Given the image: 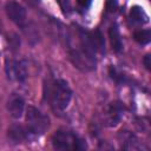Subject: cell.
Listing matches in <instances>:
<instances>
[{
	"instance_id": "6da1fadb",
	"label": "cell",
	"mask_w": 151,
	"mask_h": 151,
	"mask_svg": "<svg viewBox=\"0 0 151 151\" xmlns=\"http://www.w3.org/2000/svg\"><path fill=\"white\" fill-rule=\"evenodd\" d=\"M74 34V42L68 47L72 63L83 71L96 68L97 53L105 52V41L100 31H86L83 27L76 26Z\"/></svg>"
},
{
	"instance_id": "7a4b0ae2",
	"label": "cell",
	"mask_w": 151,
	"mask_h": 151,
	"mask_svg": "<svg viewBox=\"0 0 151 151\" xmlns=\"http://www.w3.org/2000/svg\"><path fill=\"white\" fill-rule=\"evenodd\" d=\"M45 98L54 111H64L72 99V90L64 79H53L45 86Z\"/></svg>"
},
{
	"instance_id": "3957f363",
	"label": "cell",
	"mask_w": 151,
	"mask_h": 151,
	"mask_svg": "<svg viewBox=\"0 0 151 151\" xmlns=\"http://www.w3.org/2000/svg\"><path fill=\"white\" fill-rule=\"evenodd\" d=\"M52 145L54 149L61 151H66V150L80 151L86 149L85 142L77 133L66 129H59L53 133Z\"/></svg>"
},
{
	"instance_id": "277c9868",
	"label": "cell",
	"mask_w": 151,
	"mask_h": 151,
	"mask_svg": "<svg viewBox=\"0 0 151 151\" xmlns=\"http://www.w3.org/2000/svg\"><path fill=\"white\" fill-rule=\"evenodd\" d=\"M26 129L31 136H40L50 127V118L39 109L31 105L26 109Z\"/></svg>"
},
{
	"instance_id": "5b68a950",
	"label": "cell",
	"mask_w": 151,
	"mask_h": 151,
	"mask_svg": "<svg viewBox=\"0 0 151 151\" xmlns=\"http://www.w3.org/2000/svg\"><path fill=\"white\" fill-rule=\"evenodd\" d=\"M125 112V106L120 101H112L105 112V124L110 127L116 126L123 118Z\"/></svg>"
},
{
	"instance_id": "8992f818",
	"label": "cell",
	"mask_w": 151,
	"mask_h": 151,
	"mask_svg": "<svg viewBox=\"0 0 151 151\" xmlns=\"http://www.w3.org/2000/svg\"><path fill=\"white\" fill-rule=\"evenodd\" d=\"M6 72L8 78H14L20 83H24L28 77L27 63L25 60L9 61V65L6 66Z\"/></svg>"
},
{
	"instance_id": "52a82bcc",
	"label": "cell",
	"mask_w": 151,
	"mask_h": 151,
	"mask_svg": "<svg viewBox=\"0 0 151 151\" xmlns=\"http://www.w3.org/2000/svg\"><path fill=\"white\" fill-rule=\"evenodd\" d=\"M5 11L7 17L18 26L22 25L26 20V9L22 5H20L17 1H9L5 6Z\"/></svg>"
},
{
	"instance_id": "ba28073f",
	"label": "cell",
	"mask_w": 151,
	"mask_h": 151,
	"mask_svg": "<svg viewBox=\"0 0 151 151\" xmlns=\"http://www.w3.org/2000/svg\"><path fill=\"white\" fill-rule=\"evenodd\" d=\"M7 111L14 119H20L25 112V100L20 94L13 93L7 101Z\"/></svg>"
},
{
	"instance_id": "9c48e42d",
	"label": "cell",
	"mask_w": 151,
	"mask_h": 151,
	"mask_svg": "<svg viewBox=\"0 0 151 151\" xmlns=\"http://www.w3.org/2000/svg\"><path fill=\"white\" fill-rule=\"evenodd\" d=\"M8 138L13 143H22L31 137L28 130L21 125H13L8 129Z\"/></svg>"
},
{
	"instance_id": "30bf717a",
	"label": "cell",
	"mask_w": 151,
	"mask_h": 151,
	"mask_svg": "<svg viewBox=\"0 0 151 151\" xmlns=\"http://www.w3.org/2000/svg\"><path fill=\"white\" fill-rule=\"evenodd\" d=\"M109 39L112 46V50L117 53H119L123 50V40H122V35L118 29V26L116 24H113L110 28H109Z\"/></svg>"
},
{
	"instance_id": "8fae6325",
	"label": "cell",
	"mask_w": 151,
	"mask_h": 151,
	"mask_svg": "<svg viewBox=\"0 0 151 151\" xmlns=\"http://www.w3.org/2000/svg\"><path fill=\"white\" fill-rule=\"evenodd\" d=\"M130 19L133 22H139V24H144L147 21V15L144 12V9L139 6H133L130 11Z\"/></svg>"
},
{
	"instance_id": "7c38bea8",
	"label": "cell",
	"mask_w": 151,
	"mask_h": 151,
	"mask_svg": "<svg viewBox=\"0 0 151 151\" xmlns=\"http://www.w3.org/2000/svg\"><path fill=\"white\" fill-rule=\"evenodd\" d=\"M109 74H110V77H111V79L113 80V81H116L117 84H126V83H129V78H127V76L124 73V72H122L120 70H118L116 66H110L109 67Z\"/></svg>"
},
{
	"instance_id": "4fadbf2b",
	"label": "cell",
	"mask_w": 151,
	"mask_h": 151,
	"mask_svg": "<svg viewBox=\"0 0 151 151\" xmlns=\"http://www.w3.org/2000/svg\"><path fill=\"white\" fill-rule=\"evenodd\" d=\"M133 39L140 44V45H146L150 42V39H151V31L150 29H139V31H136L133 33Z\"/></svg>"
},
{
	"instance_id": "5bb4252c",
	"label": "cell",
	"mask_w": 151,
	"mask_h": 151,
	"mask_svg": "<svg viewBox=\"0 0 151 151\" xmlns=\"http://www.w3.org/2000/svg\"><path fill=\"white\" fill-rule=\"evenodd\" d=\"M107 12H114L117 8V0H106V6H105Z\"/></svg>"
},
{
	"instance_id": "9a60e30c",
	"label": "cell",
	"mask_w": 151,
	"mask_h": 151,
	"mask_svg": "<svg viewBox=\"0 0 151 151\" xmlns=\"http://www.w3.org/2000/svg\"><path fill=\"white\" fill-rule=\"evenodd\" d=\"M91 4H92V0H77V5L81 9H87Z\"/></svg>"
},
{
	"instance_id": "2e32d148",
	"label": "cell",
	"mask_w": 151,
	"mask_h": 151,
	"mask_svg": "<svg viewBox=\"0 0 151 151\" xmlns=\"http://www.w3.org/2000/svg\"><path fill=\"white\" fill-rule=\"evenodd\" d=\"M57 1H58L59 6H60V8H61V11L64 13L68 11V8H70V0H57Z\"/></svg>"
},
{
	"instance_id": "e0dca14e",
	"label": "cell",
	"mask_w": 151,
	"mask_h": 151,
	"mask_svg": "<svg viewBox=\"0 0 151 151\" xmlns=\"http://www.w3.org/2000/svg\"><path fill=\"white\" fill-rule=\"evenodd\" d=\"M143 64H144L145 68L150 71V68H151V57H150V54H146V55L144 57V59H143Z\"/></svg>"
}]
</instances>
